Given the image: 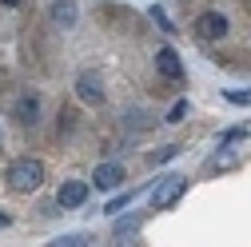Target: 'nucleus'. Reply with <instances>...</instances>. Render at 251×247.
<instances>
[{
	"instance_id": "39448f33",
	"label": "nucleus",
	"mask_w": 251,
	"mask_h": 247,
	"mask_svg": "<svg viewBox=\"0 0 251 247\" xmlns=\"http://www.w3.org/2000/svg\"><path fill=\"white\" fill-rule=\"evenodd\" d=\"M224 40L227 36V16L224 12H203L200 16V40Z\"/></svg>"
},
{
	"instance_id": "9d476101",
	"label": "nucleus",
	"mask_w": 251,
	"mask_h": 247,
	"mask_svg": "<svg viewBox=\"0 0 251 247\" xmlns=\"http://www.w3.org/2000/svg\"><path fill=\"white\" fill-rule=\"evenodd\" d=\"M48 247H92V235H60Z\"/></svg>"
},
{
	"instance_id": "f257e3e1",
	"label": "nucleus",
	"mask_w": 251,
	"mask_h": 247,
	"mask_svg": "<svg viewBox=\"0 0 251 247\" xmlns=\"http://www.w3.org/2000/svg\"><path fill=\"white\" fill-rule=\"evenodd\" d=\"M8 183L16 192H36L40 183H44V168L36 164V160H12V168H8Z\"/></svg>"
},
{
	"instance_id": "aec40b11",
	"label": "nucleus",
	"mask_w": 251,
	"mask_h": 247,
	"mask_svg": "<svg viewBox=\"0 0 251 247\" xmlns=\"http://www.w3.org/2000/svg\"><path fill=\"white\" fill-rule=\"evenodd\" d=\"M4 227H12V215H4V211H0V231H4Z\"/></svg>"
},
{
	"instance_id": "dca6fc26",
	"label": "nucleus",
	"mask_w": 251,
	"mask_h": 247,
	"mask_svg": "<svg viewBox=\"0 0 251 247\" xmlns=\"http://www.w3.org/2000/svg\"><path fill=\"white\" fill-rule=\"evenodd\" d=\"M224 100L239 108V104H251V92H224Z\"/></svg>"
},
{
	"instance_id": "a211bd4d",
	"label": "nucleus",
	"mask_w": 251,
	"mask_h": 247,
	"mask_svg": "<svg viewBox=\"0 0 251 247\" xmlns=\"http://www.w3.org/2000/svg\"><path fill=\"white\" fill-rule=\"evenodd\" d=\"M183 116H187V104H183V100H179V104H176V108H172V112H168V120H172V124H176V120H183Z\"/></svg>"
},
{
	"instance_id": "412c9836",
	"label": "nucleus",
	"mask_w": 251,
	"mask_h": 247,
	"mask_svg": "<svg viewBox=\"0 0 251 247\" xmlns=\"http://www.w3.org/2000/svg\"><path fill=\"white\" fill-rule=\"evenodd\" d=\"M0 4H12V8H16V4H20V0H0Z\"/></svg>"
},
{
	"instance_id": "ddd939ff",
	"label": "nucleus",
	"mask_w": 251,
	"mask_h": 247,
	"mask_svg": "<svg viewBox=\"0 0 251 247\" xmlns=\"http://www.w3.org/2000/svg\"><path fill=\"white\" fill-rule=\"evenodd\" d=\"M128 128H151V120H148V112H128Z\"/></svg>"
},
{
	"instance_id": "423d86ee",
	"label": "nucleus",
	"mask_w": 251,
	"mask_h": 247,
	"mask_svg": "<svg viewBox=\"0 0 251 247\" xmlns=\"http://www.w3.org/2000/svg\"><path fill=\"white\" fill-rule=\"evenodd\" d=\"M76 96H80L84 104H100V100H104V92H100V76H96V72H84V76L76 80Z\"/></svg>"
},
{
	"instance_id": "9b49d317",
	"label": "nucleus",
	"mask_w": 251,
	"mask_h": 247,
	"mask_svg": "<svg viewBox=\"0 0 251 247\" xmlns=\"http://www.w3.org/2000/svg\"><path fill=\"white\" fill-rule=\"evenodd\" d=\"M132 203V192H124V196H116V199H108V207H104V215H120L124 207Z\"/></svg>"
},
{
	"instance_id": "f8f14e48",
	"label": "nucleus",
	"mask_w": 251,
	"mask_h": 247,
	"mask_svg": "<svg viewBox=\"0 0 251 247\" xmlns=\"http://www.w3.org/2000/svg\"><path fill=\"white\" fill-rule=\"evenodd\" d=\"M148 12H151V20H155V24H160V28H164V32H176V24H172V20H168V12H164V8H160V4H151V8H148Z\"/></svg>"
},
{
	"instance_id": "f03ea898",
	"label": "nucleus",
	"mask_w": 251,
	"mask_h": 247,
	"mask_svg": "<svg viewBox=\"0 0 251 247\" xmlns=\"http://www.w3.org/2000/svg\"><path fill=\"white\" fill-rule=\"evenodd\" d=\"M183 188H187V175H179V172H172V175H164V179H155V188H151V207H172L179 196H183Z\"/></svg>"
},
{
	"instance_id": "6ab92c4d",
	"label": "nucleus",
	"mask_w": 251,
	"mask_h": 247,
	"mask_svg": "<svg viewBox=\"0 0 251 247\" xmlns=\"http://www.w3.org/2000/svg\"><path fill=\"white\" fill-rule=\"evenodd\" d=\"M231 164H235V160H231V156H219V160H215V164H211V168H215V172H224V168H231Z\"/></svg>"
},
{
	"instance_id": "1a4fd4ad",
	"label": "nucleus",
	"mask_w": 251,
	"mask_h": 247,
	"mask_svg": "<svg viewBox=\"0 0 251 247\" xmlns=\"http://www.w3.org/2000/svg\"><path fill=\"white\" fill-rule=\"evenodd\" d=\"M52 20L64 24V28H72L76 24V4H52Z\"/></svg>"
},
{
	"instance_id": "f3484780",
	"label": "nucleus",
	"mask_w": 251,
	"mask_h": 247,
	"mask_svg": "<svg viewBox=\"0 0 251 247\" xmlns=\"http://www.w3.org/2000/svg\"><path fill=\"white\" fill-rule=\"evenodd\" d=\"M176 151H179V148H155V156H151V160H155V164H168Z\"/></svg>"
},
{
	"instance_id": "0eeeda50",
	"label": "nucleus",
	"mask_w": 251,
	"mask_h": 247,
	"mask_svg": "<svg viewBox=\"0 0 251 247\" xmlns=\"http://www.w3.org/2000/svg\"><path fill=\"white\" fill-rule=\"evenodd\" d=\"M155 68H160L164 76H172V80H183V64H179V56H176L172 48H160V52H155Z\"/></svg>"
},
{
	"instance_id": "2eb2a0df",
	"label": "nucleus",
	"mask_w": 251,
	"mask_h": 247,
	"mask_svg": "<svg viewBox=\"0 0 251 247\" xmlns=\"http://www.w3.org/2000/svg\"><path fill=\"white\" fill-rule=\"evenodd\" d=\"M136 227H140V215H128V220L116 223V235H128V231H136Z\"/></svg>"
},
{
	"instance_id": "6e6552de",
	"label": "nucleus",
	"mask_w": 251,
	"mask_h": 247,
	"mask_svg": "<svg viewBox=\"0 0 251 247\" xmlns=\"http://www.w3.org/2000/svg\"><path fill=\"white\" fill-rule=\"evenodd\" d=\"M16 116H20V124H36V116H40V108H36V96H24V100L16 104Z\"/></svg>"
},
{
	"instance_id": "4468645a",
	"label": "nucleus",
	"mask_w": 251,
	"mask_h": 247,
	"mask_svg": "<svg viewBox=\"0 0 251 247\" xmlns=\"http://www.w3.org/2000/svg\"><path fill=\"white\" fill-rule=\"evenodd\" d=\"M243 136H251V128H231V132H224V136H219V144H235V140H243Z\"/></svg>"
},
{
	"instance_id": "7ed1b4c3",
	"label": "nucleus",
	"mask_w": 251,
	"mask_h": 247,
	"mask_svg": "<svg viewBox=\"0 0 251 247\" xmlns=\"http://www.w3.org/2000/svg\"><path fill=\"white\" fill-rule=\"evenodd\" d=\"M88 188L92 183H84V179H68L64 188H60V196H56V207H84L88 203Z\"/></svg>"
},
{
	"instance_id": "20e7f679",
	"label": "nucleus",
	"mask_w": 251,
	"mask_h": 247,
	"mask_svg": "<svg viewBox=\"0 0 251 247\" xmlns=\"http://www.w3.org/2000/svg\"><path fill=\"white\" fill-rule=\"evenodd\" d=\"M124 183V168L120 164H100L96 172H92V188H104V192H116Z\"/></svg>"
}]
</instances>
